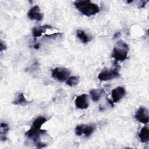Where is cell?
I'll use <instances>...</instances> for the list:
<instances>
[{
  "label": "cell",
  "instance_id": "e0dca14e",
  "mask_svg": "<svg viewBox=\"0 0 149 149\" xmlns=\"http://www.w3.org/2000/svg\"><path fill=\"white\" fill-rule=\"evenodd\" d=\"M79 78L78 77L71 76L67 79L66 84L70 87H73L76 86L79 83Z\"/></svg>",
  "mask_w": 149,
  "mask_h": 149
},
{
  "label": "cell",
  "instance_id": "ac0fdd59",
  "mask_svg": "<svg viewBox=\"0 0 149 149\" xmlns=\"http://www.w3.org/2000/svg\"><path fill=\"white\" fill-rule=\"evenodd\" d=\"M6 49V47H5V44H3V42H2V41H1V42L0 51H2V50H3V49Z\"/></svg>",
  "mask_w": 149,
  "mask_h": 149
},
{
  "label": "cell",
  "instance_id": "ba28073f",
  "mask_svg": "<svg viewBox=\"0 0 149 149\" xmlns=\"http://www.w3.org/2000/svg\"><path fill=\"white\" fill-rule=\"evenodd\" d=\"M27 17L31 20L41 21L42 19L43 15L40 12V9L38 5H36L31 8L27 12Z\"/></svg>",
  "mask_w": 149,
  "mask_h": 149
},
{
  "label": "cell",
  "instance_id": "d6986e66",
  "mask_svg": "<svg viewBox=\"0 0 149 149\" xmlns=\"http://www.w3.org/2000/svg\"><path fill=\"white\" fill-rule=\"evenodd\" d=\"M39 46H40L39 44H36V45H34V48H36V49H38L39 48Z\"/></svg>",
  "mask_w": 149,
  "mask_h": 149
},
{
  "label": "cell",
  "instance_id": "7a4b0ae2",
  "mask_svg": "<svg viewBox=\"0 0 149 149\" xmlns=\"http://www.w3.org/2000/svg\"><path fill=\"white\" fill-rule=\"evenodd\" d=\"M129 49V47L126 42L121 40L119 41L113 49L112 56L116 61L122 62L127 59Z\"/></svg>",
  "mask_w": 149,
  "mask_h": 149
},
{
  "label": "cell",
  "instance_id": "9c48e42d",
  "mask_svg": "<svg viewBox=\"0 0 149 149\" xmlns=\"http://www.w3.org/2000/svg\"><path fill=\"white\" fill-rule=\"evenodd\" d=\"M75 105L77 108L84 109L88 107V95L86 94L77 96L75 100Z\"/></svg>",
  "mask_w": 149,
  "mask_h": 149
},
{
  "label": "cell",
  "instance_id": "52a82bcc",
  "mask_svg": "<svg viewBox=\"0 0 149 149\" xmlns=\"http://www.w3.org/2000/svg\"><path fill=\"white\" fill-rule=\"evenodd\" d=\"M134 117L139 122L143 124L148 123L149 120L148 109L146 107H140L139 109L136 112Z\"/></svg>",
  "mask_w": 149,
  "mask_h": 149
},
{
  "label": "cell",
  "instance_id": "5bb4252c",
  "mask_svg": "<svg viewBox=\"0 0 149 149\" xmlns=\"http://www.w3.org/2000/svg\"><path fill=\"white\" fill-rule=\"evenodd\" d=\"M77 37L83 43H87L91 40V37L86 34L84 31L81 30H78L77 31Z\"/></svg>",
  "mask_w": 149,
  "mask_h": 149
},
{
  "label": "cell",
  "instance_id": "5b68a950",
  "mask_svg": "<svg viewBox=\"0 0 149 149\" xmlns=\"http://www.w3.org/2000/svg\"><path fill=\"white\" fill-rule=\"evenodd\" d=\"M95 129L94 125H79L75 128V133L77 136L84 134L86 136H90L94 132Z\"/></svg>",
  "mask_w": 149,
  "mask_h": 149
},
{
  "label": "cell",
  "instance_id": "7c38bea8",
  "mask_svg": "<svg viewBox=\"0 0 149 149\" xmlns=\"http://www.w3.org/2000/svg\"><path fill=\"white\" fill-rule=\"evenodd\" d=\"M139 137L142 143H146L149 140V129L147 127L144 126L140 130Z\"/></svg>",
  "mask_w": 149,
  "mask_h": 149
},
{
  "label": "cell",
  "instance_id": "6da1fadb",
  "mask_svg": "<svg viewBox=\"0 0 149 149\" xmlns=\"http://www.w3.org/2000/svg\"><path fill=\"white\" fill-rule=\"evenodd\" d=\"M74 5L79 12L86 16L95 15L100 12L98 5L89 0L77 1L74 3Z\"/></svg>",
  "mask_w": 149,
  "mask_h": 149
},
{
  "label": "cell",
  "instance_id": "30bf717a",
  "mask_svg": "<svg viewBox=\"0 0 149 149\" xmlns=\"http://www.w3.org/2000/svg\"><path fill=\"white\" fill-rule=\"evenodd\" d=\"M126 94L125 88L123 87H118L112 90L111 96L113 102H118Z\"/></svg>",
  "mask_w": 149,
  "mask_h": 149
},
{
  "label": "cell",
  "instance_id": "2e32d148",
  "mask_svg": "<svg viewBox=\"0 0 149 149\" xmlns=\"http://www.w3.org/2000/svg\"><path fill=\"white\" fill-rule=\"evenodd\" d=\"M9 130L8 126L6 123H1V140L5 141L6 139V134H7Z\"/></svg>",
  "mask_w": 149,
  "mask_h": 149
},
{
  "label": "cell",
  "instance_id": "8992f818",
  "mask_svg": "<svg viewBox=\"0 0 149 149\" xmlns=\"http://www.w3.org/2000/svg\"><path fill=\"white\" fill-rule=\"evenodd\" d=\"M119 76V73L117 69H112L110 70H107L101 72L98 76V78L101 81L110 80Z\"/></svg>",
  "mask_w": 149,
  "mask_h": 149
},
{
  "label": "cell",
  "instance_id": "ffe728a7",
  "mask_svg": "<svg viewBox=\"0 0 149 149\" xmlns=\"http://www.w3.org/2000/svg\"><path fill=\"white\" fill-rule=\"evenodd\" d=\"M132 2H133V1H127V2H128V3H131Z\"/></svg>",
  "mask_w": 149,
  "mask_h": 149
},
{
  "label": "cell",
  "instance_id": "8fae6325",
  "mask_svg": "<svg viewBox=\"0 0 149 149\" xmlns=\"http://www.w3.org/2000/svg\"><path fill=\"white\" fill-rule=\"evenodd\" d=\"M52 29V26L49 25H44L42 26L34 27L32 30L33 36L35 38L39 37L42 35V33H45L47 29Z\"/></svg>",
  "mask_w": 149,
  "mask_h": 149
},
{
  "label": "cell",
  "instance_id": "3957f363",
  "mask_svg": "<svg viewBox=\"0 0 149 149\" xmlns=\"http://www.w3.org/2000/svg\"><path fill=\"white\" fill-rule=\"evenodd\" d=\"M47 119L43 116H39L33 122L31 127L27 130L29 134L31 136H38L43 134L46 133L45 130H41V127L42 125L47 122Z\"/></svg>",
  "mask_w": 149,
  "mask_h": 149
},
{
  "label": "cell",
  "instance_id": "9a60e30c",
  "mask_svg": "<svg viewBox=\"0 0 149 149\" xmlns=\"http://www.w3.org/2000/svg\"><path fill=\"white\" fill-rule=\"evenodd\" d=\"M29 101H27L23 93H20L16 99L13 101V104L15 105H25L27 104Z\"/></svg>",
  "mask_w": 149,
  "mask_h": 149
},
{
  "label": "cell",
  "instance_id": "4fadbf2b",
  "mask_svg": "<svg viewBox=\"0 0 149 149\" xmlns=\"http://www.w3.org/2000/svg\"><path fill=\"white\" fill-rule=\"evenodd\" d=\"M103 93L104 90L102 89H93L90 92L92 100L94 102L99 101Z\"/></svg>",
  "mask_w": 149,
  "mask_h": 149
},
{
  "label": "cell",
  "instance_id": "277c9868",
  "mask_svg": "<svg viewBox=\"0 0 149 149\" xmlns=\"http://www.w3.org/2000/svg\"><path fill=\"white\" fill-rule=\"evenodd\" d=\"M70 72L64 68H56L52 71V77L60 82H63L69 78Z\"/></svg>",
  "mask_w": 149,
  "mask_h": 149
}]
</instances>
